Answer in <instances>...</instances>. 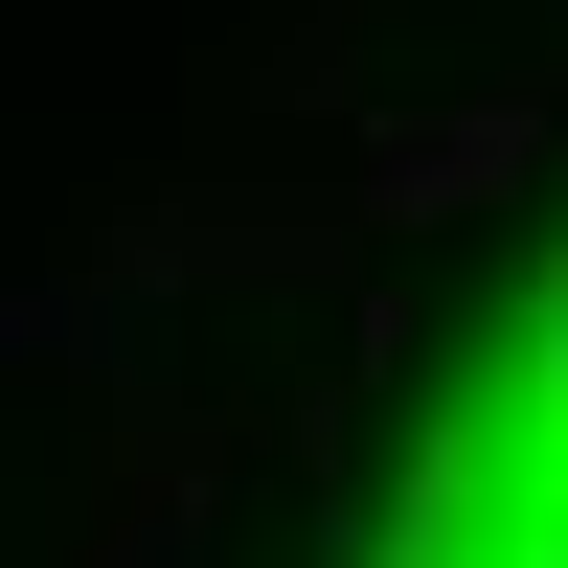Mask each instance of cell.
<instances>
[{
  "instance_id": "cell-1",
  "label": "cell",
  "mask_w": 568,
  "mask_h": 568,
  "mask_svg": "<svg viewBox=\"0 0 568 568\" xmlns=\"http://www.w3.org/2000/svg\"><path fill=\"white\" fill-rule=\"evenodd\" d=\"M364 568H568V251L500 296V342L433 387Z\"/></svg>"
}]
</instances>
